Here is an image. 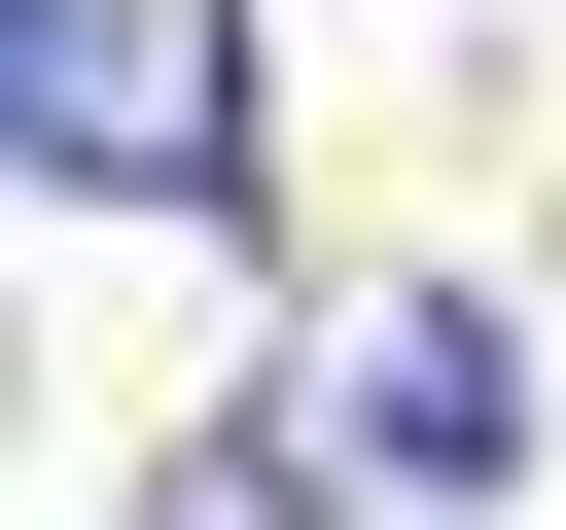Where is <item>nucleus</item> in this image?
Listing matches in <instances>:
<instances>
[{
  "label": "nucleus",
  "mask_w": 566,
  "mask_h": 530,
  "mask_svg": "<svg viewBox=\"0 0 566 530\" xmlns=\"http://www.w3.org/2000/svg\"><path fill=\"white\" fill-rule=\"evenodd\" d=\"M248 459H283V530H495V495H531V318H495V283H354Z\"/></svg>",
  "instance_id": "obj_1"
},
{
  "label": "nucleus",
  "mask_w": 566,
  "mask_h": 530,
  "mask_svg": "<svg viewBox=\"0 0 566 530\" xmlns=\"http://www.w3.org/2000/svg\"><path fill=\"white\" fill-rule=\"evenodd\" d=\"M0 177H71V212H212V177H248L212 0H0Z\"/></svg>",
  "instance_id": "obj_2"
},
{
  "label": "nucleus",
  "mask_w": 566,
  "mask_h": 530,
  "mask_svg": "<svg viewBox=\"0 0 566 530\" xmlns=\"http://www.w3.org/2000/svg\"><path fill=\"white\" fill-rule=\"evenodd\" d=\"M0 389H35V353H0Z\"/></svg>",
  "instance_id": "obj_3"
}]
</instances>
